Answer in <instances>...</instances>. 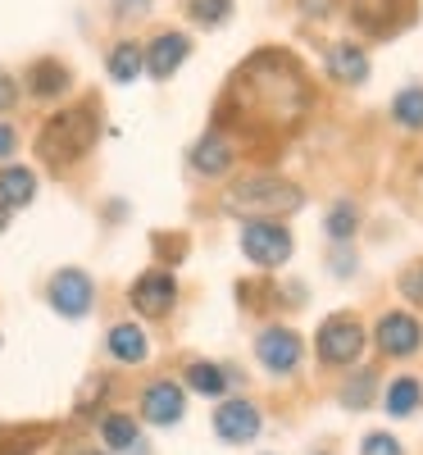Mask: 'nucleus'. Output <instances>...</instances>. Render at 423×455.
<instances>
[{
	"label": "nucleus",
	"instance_id": "21",
	"mask_svg": "<svg viewBox=\"0 0 423 455\" xmlns=\"http://www.w3.org/2000/svg\"><path fill=\"white\" fill-rule=\"evenodd\" d=\"M227 383H233V378H227L219 364H205V360H191V364H187V387H191V392H201V396H223Z\"/></svg>",
	"mask_w": 423,
	"mask_h": 455
},
{
	"label": "nucleus",
	"instance_id": "33",
	"mask_svg": "<svg viewBox=\"0 0 423 455\" xmlns=\"http://www.w3.org/2000/svg\"><path fill=\"white\" fill-rule=\"evenodd\" d=\"M14 146H19V132H14L10 124H0V160H10Z\"/></svg>",
	"mask_w": 423,
	"mask_h": 455
},
{
	"label": "nucleus",
	"instance_id": "28",
	"mask_svg": "<svg viewBox=\"0 0 423 455\" xmlns=\"http://www.w3.org/2000/svg\"><path fill=\"white\" fill-rule=\"evenodd\" d=\"M360 455H405V451H401V442L392 433H369L364 446H360Z\"/></svg>",
	"mask_w": 423,
	"mask_h": 455
},
{
	"label": "nucleus",
	"instance_id": "14",
	"mask_svg": "<svg viewBox=\"0 0 423 455\" xmlns=\"http://www.w3.org/2000/svg\"><path fill=\"white\" fill-rule=\"evenodd\" d=\"M233 141H227L219 128H210L196 146H191V169H196V173H205V178H219V173H227V169H233Z\"/></svg>",
	"mask_w": 423,
	"mask_h": 455
},
{
	"label": "nucleus",
	"instance_id": "3",
	"mask_svg": "<svg viewBox=\"0 0 423 455\" xmlns=\"http://www.w3.org/2000/svg\"><path fill=\"white\" fill-rule=\"evenodd\" d=\"M223 205L233 214H246V219H283V214H296L305 205V196H300V187L259 173V178H242L223 196Z\"/></svg>",
	"mask_w": 423,
	"mask_h": 455
},
{
	"label": "nucleus",
	"instance_id": "34",
	"mask_svg": "<svg viewBox=\"0 0 423 455\" xmlns=\"http://www.w3.org/2000/svg\"><path fill=\"white\" fill-rule=\"evenodd\" d=\"M300 10L310 14V19H323L328 14V0H300Z\"/></svg>",
	"mask_w": 423,
	"mask_h": 455
},
{
	"label": "nucleus",
	"instance_id": "32",
	"mask_svg": "<svg viewBox=\"0 0 423 455\" xmlns=\"http://www.w3.org/2000/svg\"><path fill=\"white\" fill-rule=\"evenodd\" d=\"M150 10V0H114V14H124V19H137Z\"/></svg>",
	"mask_w": 423,
	"mask_h": 455
},
{
	"label": "nucleus",
	"instance_id": "25",
	"mask_svg": "<svg viewBox=\"0 0 423 455\" xmlns=\"http://www.w3.org/2000/svg\"><path fill=\"white\" fill-rule=\"evenodd\" d=\"M187 14L201 28H219V23H227V14H233V0H187Z\"/></svg>",
	"mask_w": 423,
	"mask_h": 455
},
{
	"label": "nucleus",
	"instance_id": "9",
	"mask_svg": "<svg viewBox=\"0 0 423 455\" xmlns=\"http://www.w3.org/2000/svg\"><path fill=\"white\" fill-rule=\"evenodd\" d=\"M255 355L268 373H291L300 364V337L291 328H264L255 341Z\"/></svg>",
	"mask_w": 423,
	"mask_h": 455
},
{
	"label": "nucleus",
	"instance_id": "8",
	"mask_svg": "<svg viewBox=\"0 0 423 455\" xmlns=\"http://www.w3.org/2000/svg\"><path fill=\"white\" fill-rule=\"evenodd\" d=\"M173 300H178V283L169 269H146L137 283H132V306L150 319H160L173 310Z\"/></svg>",
	"mask_w": 423,
	"mask_h": 455
},
{
	"label": "nucleus",
	"instance_id": "13",
	"mask_svg": "<svg viewBox=\"0 0 423 455\" xmlns=\"http://www.w3.org/2000/svg\"><path fill=\"white\" fill-rule=\"evenodd\" d=\"M378 347L387 355H414L423 347V328L410 315H382L378 319Z\"/></svg>",
	"mask_w": 423,
	"mask_h": 455
},
{
	"label": "nucleus",
	"instance_id": "19",
	"mask_svg": "<svg viewBox=\"0 0 423 455\" xmlns=\"http://www.w3.org/2000/svg\"><path fill=\"white\" fill-rule=\"evenodd\" d=\"M100 437H105V446H109V451H119V455H146L141 433H137V424L128 419V414H105Z\"/></svg>",
	"mask_w": 423,
	"mask_h": 455
},
{
	"label": "nucleus",
	"instance_id": "20",
	"mask_svg": "<svg viewBox=\"0 0 423 455\" xmlns=\"http://www.w3.org/2000/svg\"><path fill=\"white\" fill-rule=\"evenodd\" d=\"M105 68H109V78L114 83H137L141 78V68H146V60H141V46L137 42H114V51H109V60H105Z\"/></svg>",
	"mask_w": 423,
	"mask_h": 455
},
{
	"label": "nucleus",
	"instance_id": "4",
	"mask_svg": "<svg viewBox=\"0 0 423 455\" xmlns=\"http://www.w3.org/2000/svg\"><path fill=\"white\" fill-rule=\"evenodd\" d=\"M242 251H246L251 264H259V269H274V264H283L291 255V233L278 219H251L242 228Z\"/></svg>",
	"mask_w": 423,
	"mask_h": 455
},
{
	"label": "nucleus",
	"instance_id": "27",
	"mask_svg": "<svg viewBox=\"0 0 423 455\" xmlns=\"http://www.w3.org/2000/svg\"><path fill=\"white\" fill-rule=\"evenodd\" d=\"M369 396H373V373H369V369H360V373H355V383L341 392V401L351 405V410H364V405H369Z\"/></svg>",
	"mask_w": 423,
	"mask_h": 455
},
{
	"label": "nucleus",
	"instance_id": "26",
	"mask_svg": "<svg viewBox=\"0 0 423 455\" xmlns=\"http://www.w3.org/2000/svg\"><path fill=\"white\" fill-rule=\"evenodd\" d=\"M355 223H360V210L351 201H337L328 210V237L332 242H346V237H355Z\"/></svg>",
	"mask_w": 423,
	"mask_h": 455
},
{
	"label": "nucleus",
	"instance_id": "6",
	"mask_svg": "<svg viewBox=\"0 0 423 455\" xmlns=\"http://www.w3.org/2000/svg\"><path fill=\"white\" fill-rule=\"evenodd\" d=\"M46 296H51L55 315H64V319H83V315H92L96 283H92V274H83V269H60V274L51 278Z\"/></svg>",
	"mask_w": 423,
	"mask_h": 455
},
{
	"label": "nucleus",
	"instance_id": "11",
	"mask_svg": "<svg viewBox=\"0 0 423 455\" xmlns=\"http://www.w3.org/2000/svg\"><path fill=\"white\" fill-rule=\"evenodd\" d=\"M214 433H219L223 442H233V446L251 442V437L259 433V410H255L251 401H223V405L214 410Z\"/></svg>",
	"mask_w": 423,
	"mask_h": 455
},
{
	"label": "nucleus",
	"instance_id": "16",
	"mask_svg": "<svg viewBox=\"0 0 423 455\" xmlns=\"http://www.w3.org/2000/svg\"><path fill=\"white\" fill-rule=\"evenodd\" d=\"M68 83H73V73H68L60 60H36V64L28 68V92H32L36 100H55V96H64Z\"/></svg>",
	"mask_w": 423,
	"mask_h": 455
},
{
	"label": "nucleus",
	"instance_id": "35",
	"mask_svg": "<svg viewBox=\"0 0 423 455\" xmlns=\"http://www.w3.org/2000/svg\"><path fill=\"white\" fill-rule=\"evenodd\" d=\"M5 223H10V210H5V205H0V233H5Z\"/></svg>",
	"mask_w": 423,
	"mask_h": 455
},
{
	"label": "nucleus",
	"instance_id": "22",
	"mask_svg": "<svg viewBox=\"0 0 423 455\" xmlns=\"http://www.w3.org/2000/svg\"><path fill=\"white\" fill-rule=\"evenodd\" d=\"M51 437V428L32 424V428H0V455H32Z\"/></svg>",
	"mask_w": 423,
	"mask_h": 455
},
{
	"label": "nucleus",
	"instance_id": "24",
	"mask_svg": "<svg viewBox=\"0 0 423 455\" xmlns=\"http://www.w3.org/2000/svg\"><path fill=\"white\" fill-rule=\"evenodd\" d=\"M419 383L414 378H396V383L387 387V414H396V419H405V414H414L419 410Z\"/></svg>",
	"mask_w": 423,
	"mask_h": 455
},
{
	"label": "nucleus",
	"instance_id": "36",
	"mask_svg": "<svg viewBox=\"0 0 423 455\" xmlns=\"http://www.w3.org/2000/svg\"><path fill=\"white\" fill-rule=\"evenodd\" d=\"M78 455H100V451H78Z\"/></svg>",
	"mask_w": 423,
	"mask_h": 455
},
{
	"label": "nucleus",
	"instance_id": "29",
	"mask_svg": "<svg viewBox=\"0 0 423 455\" xmlns=\"http://www.w3.org/2000/svg\"><path fill=\"white\" fill-rule=\"evenodd\" d=\"M401 296H405V300H414V306H423V259H419V264H410V269L401 274Z\"/></svg>",
	"mask_w": 423,
	"mask_h": 455
},
{
	"label": "nucleus",
	"instance_id": "2",
	"mask_svg": "<svg viewBox=\"0 0 423 455\" xmlns=\"http://www.w3.org/2000/svg\"><path fill=\"white\" fill-rule=\"evenodd\" d=\"M100 137V114L96 105H73V109H60L51 114V119L42 124V132H36V156H42L46 169H68V164H78L87 150L96 146Z\"/></svg>",
	"mask_w": 423,
	"mask_h": 455
},
{
	"label": "nucleus",
	"instance_id": "18",
	"mask_svg": "<svg viewBox=\"0 0 423 455\" xmlns=\"http://www.w3.org/2000/svg\"><path fill=\"white\" fill-rule=\"evenodd\" d=\"M32 196H36V173L32 169H23V164L0 169V205L23 210V205H32Z\"/></svg>",
	"mask_w": 423,
	"mask_h": 455
},
{
	"label": "nucleus",
	"instance_id": "10",
	"mask_svg": "<svg viewBox=\"0 0 423 455\" xmlns=\"http://www.w3.org/2000/svg\"><path fill=\"white\" fill-rule=\"evenodd\" d=\"M191 55V42H187V36L182 32H160L156 36V42H150L146 51H141V60H146V73H150V78H173V73L182 68V60Z\"/></svg>",
	"mask_w": 423,
	"mask_h": 455
},
{
	"label": "nucleus",
	"instance_id": "7",
	"mask_svg": "<svg viewBox=\"0 0 423 455\" xmlns=\"http://www.w3.org/2000/svg\"><path fill=\"white\" fill-rule=\"evenodd\" d=\"M364 351V328L355 319H328L319 328V355L323 364H351Z\"/></svg>",
	"mask_w": 423,
	"mask_h": 455
},
{
	"label": "nucleus",
	"instance_id": "1",
	"mask_svg": "<svg viewBox=\"0 0 423 455\" xmlns=\"http://www.w3.org/2000/svg\"><path fill=\"white\" fill-rule=\"evenodd\" d=\"M310 109V83L296 55L287 51H255L223 92L219 119L233 114V124L246 132H287Z\"/></svg>",
	"mask_w": 423,
	"mask_h": 455
},
{
	"label": "nucleus",
	"instance_id": "12",
	"mask_svg": "<svg viewBox=\"0 0 423 455\" xmlns=\"http://www.w3.org/2000/svg\"><path fill=\"white\" fill-rule=\"evenodd\" d=\"M182 410H187V401H182V387H178V383H150V387L141 392V414H146V424L169 428V424L182 419Z\"/></svg>",
	"mask_w": 423,
	"mask_h": 455
},
{
	"label": "nucleus",
	"instance_id": "17",
	"mask_svg": "<svg viewBox=\"0 0 423 455\" xmlns=\"http://www.w3.org/2000/svg\"><path fill=\"white\" fill-rule=\"evenodd\" d=\"M105 347H109V355L119 364H141L150 355V341H146V332L137 323H114L109 337H105Z\"/></svg>",
	"mask_w": 423,
	"mask_h": 455
},
{
	"label": "nucleus",
	"instance_id": "5",
	"mask_svg": "<svg viewBox=\"0 0 423 455\" xmlns=\"http://www.w3.org/2000/svg\"><path fill=\"white\" fill-rule=\"evenodd\" d=\"M351 19L369 36H396L414 23V0H351Z\"/></svg>",
	"mask_w": 423,
	"mask_h": 455
},
{
	"label": "nucleus",
	"instance_id": "31",
	"mask_svg": "<svg viewBox=\"0 0 423 455\" xmlns=\"http://www.w3.org/2000/svg\"><path fill=\"white\" fill-rule=\"evenodd\" d=\"M105 387H109L105 378H92V383H87V392L78 396V414H92V401H100V396H105Z\"/></svg>",
	"mask_w": 423,
	"mask_h": 455
},
{
	"label": "nucleus",
	"instance_id": "30",
	"mask_svg": "<svg viewBox=\"0 0 423 455\" xmlns=\"http://www.w3.org/2000/svg\"><path fill=\"white\" fill-rule=\"evenodd\" d=\"M14 105H19V83L10 78L5 68H0V114H5V109H14Z\"/></svg>",
	"mask_w": 423,
	"mask_h": 455
},
{
	"label": "nucleus",
	"instance_id": "15",
	"mask_svg": "<svg viewBox=\"0 0 423 455\" xmlns=\"http://www.w3.org/2000/svg\"><path fill=\"white\" fill-rule=\"evenodd\" d=\"M328 78L332 83H346V87H360L369 78V55L351 42H337L328 46Z\"/></svg>",
	"mask_w": 423,
	"mask_h": 455
},
{
	"label": "nucleus",
	"instance_id": "23",
	"mask_svg": "<svg viewBox=\"0 0 423 455\" xmlns=\"http://www.w3.org/2000/svg\"><path fill=\"white\" fill-rule=\"evenodd\" d=\"M392 119H396L401 128H410V132L423 128V87H405V92L392 100Z\"/></svg>",
	"mask_w": 423,
	"mask_h": 455
}]
</instances>
